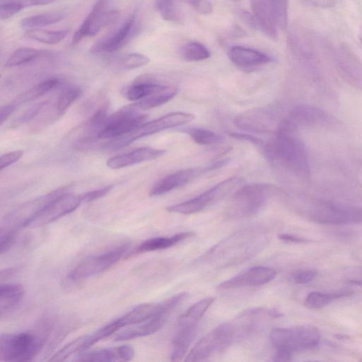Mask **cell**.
<instances>
[{
  "mask_svg": "<svg viewBox=\"0 0 362 362\" xmlns=\"http://www.w3.org/2000/svg\"><path fill=\"white\" fill-rule=\"evenodd\" d=\"M44 345L42 337L33 332L2 334L0 338V359L4 361H33Z\"/></svg>",
  "mask_w": 362,
  "mask_h": 362,
  "instance_id": "obj_3",
  "label": "cell"
},
{
  "mask_svg": "<svg viewBox=\"0 0 362 362\" xmlns=\"http://www.w3.org/2000/svg\"><path fill=\"white\" fill-rule=\"evenodd\" d=\"M24 295V288L20 284L1 285L0 287V316L2 319L11 314L17 308Z\"/></svg>",
  "mask_w": 362,
  "mask_h": 362,
  "instance_id": "obj_25",
  "label": "cell"
},
{
  "mask_svg": "<svg viewBox=\"0 0 362 362\" xmlns=\"http://www.w3.org/2000/svg\"><path fill=\"white\" fill-rule=\"evenodd\" d=\"M57 1L58 0H0V4L15 6L21 12L27 8L47 6Z\"/></svg>",
  "mask_w": 362,
  "mask_h": 362,
  "instance_id": "obj_41",
  "label": "cell"
},
{
  "mask_svg": "<svg viewBox=\"0 0 362 362\" xmlns=\"http://www.w3.org/2000/svg\"><path fill=\"white\" fill-rule=\"evenodd\" d=\"M134 349L127 345L104 348L102 349L84 352L77 354L74 361H129L134 357Z\"/></svg>",
  "mask_w": 362,
  "mask_h": 362,
  "instance_id": "obj_22",
  "label": "cell"
},
{
  "mask_svg": "<svg viewBox=\"0 0 362 362\" xmlns=\"http://www.w3.org/2000/svg\"><path fill=\"white\" fill-rule=\"evenodd\" d=\"M195 119L193 114L175 112L168 113L151 122L145 123L122 137L113 139L106 145L109 150H118L125 148L133 142L148 137V136L160 132L165 129L182 126Z\"/></svg>",
  "mask_w": 362,
  "mask_h": 362,
  "instance_id": "obj_4",
  "label": "cell"
},
{
  "mask_svg": "<svg viewBox=\"0 0 362 362\" xmlns=\"http://www.w3.org/2000/svg\"><path fill=\"white\" fill-rule=\"evenodd\" d=\"M231 136H232V137H233L236 139L248 141V142L251 143L255 145H260L262 144V141L260 140L255 138L254 136L249 134L233 133V134H231Z\"/></svg>",
  "mask_w": 362,
  "mask_h": 362,
  "instance_id": "obj_50",
  "label": "cell"
},
{
  "mask_svg": "<svg viewBox=\"0 0 362 362\" xmlns=\"http://www.w3.org/2000/svg\"><path fill=\"white\" fill-rule=\"evenodd\" d=\"M112 189L113 187H108L82 194L84 203L97 200L107 196L112 190Z\"/></svg>",
  "mask_w": 362,
  "mask_h": 362,
  "instance_id": "obj_47",
  "label": "cell"
},
{
  "mask_svg": "<svg viewBox=\"0 0 362 362\" xmlns=\"http://www.w3.org/2000/svg\"><path fill=\"white\" fill-rule=\"evenodd\" d=\"M274 118L268 111L256 109L245 111L235 120L240 129L253 133H267L274 129Z\"/></svg>",
  "mask_w": 362,
  "mask_h": 362,
  "instance_id": "obj_20",
  "label": "cell"
},
{
  "mask_svg": "<svg viewBox=\"0 0 362 362\" xmlns=\"http://www.w3.org/2000/svg\"><path fill=\"white\" fill-rule=\"evenodd\" d=\"M350 283L352 285H356L362 287V281H350Z\"/></svg>",
  "mask_w": 362,
  "mask_h": 362,
  "instance_id": "obj_54",
  "label": "cell"
},
{
  "mask_svg": "<svg viewBox=\"0 0 362 362\" xmlns=\"http://www.w3.org/2000/svg\"><path fill=\"white\" fill-rule=\"evenodd\" d=\"M198 328V325H178L171 351V361H179L183 359L196 337Z\"/></svg>",
  "mask_w": 362,
  "mask_h": 362,
  "instance_id": "obj_24",
  "label": "cell"
},
{
  "mask_svg": "<svg viewBox=\"0 0 362 362\" xmlns=\"http://www.w3.org/2000/svg\"><path fill=\"white\" fill-rule=\"evenodd\" d=\"M24 155L22 150L13 151L7 153L1 157L0 159V170L3 171L10 165L18 162Z\"/></svg>",
  "mask_w": 362,
  "mask_h": 362,
  "instance_id": "obj_46",
  "label": "cell"
},
{
  "mask_svg": "<svg viewBox=\"0 0 362 362\" xmlns=\"http://www.w3.org/2000/svg\"><path fill=\"white\" fill-rule=\"evenodd\" d=\"M244 182L245 180L240 177L228 178L198 197L169 206L166 210L172 213L185 215L198 213L237 191L244 186Z\"/></svg>",
  "mask_w": 362,
  "mask_h": 362,
  "instance_id": "obj_6",
  "label": "cell"
},
{
  "mask_svg": "<svg viewBox=\"0 0 362 362\" xmlns=\"http://www.w3.org/2000/svg\"><path fill=\"white\" fill-rule=\"evenodd\" d=\"M293 353L284 349H277L274 357V361H290L292 360Z\"/></svg>",
  "mask_w": 362,
  "mask_h": 362,
  "instance_id": "obj_51",
  "label": "cell"
},
{
  "mask_svg": "<svg viewBox=\"0 0 362 362\" xmlns=\"http://www.w3.org/2000/svg\"><path fill=\"white\" fill-rule=\"evenodd\" d=\"M166 151L152 148H141L132 152L113 157L107 160V165L112 169H120L134 164L157 159Z\"/></svg>",
  "mask_w": 362,
  "mask_h": 362,
  "instance_id": "obj_21",
  "label": "cell"
},
{
  "mask_svg": "<svg viewBox=\"0 0 362 362\" xmlns=\"http://www.w3.org/2000/svg\"><path fill=\"white\" fill-rule=\"evenodd\" d=\"M235 331L231 322L224 323L215 328L191 350L186 361H204L214 354L222 353L236 342Z\"/></svg>",
  "mask_w": 362,
  "mask_h": 362,
  "instance_id": "obj_9",
  "label": "cell"
},
{
  "mask_svg": "<svg viewBox=\"0 0 362 362\" xmlns=\"http://www.w3.org/2000/svg\"><path fill=\"white\" fill-rule=\"evenodd\" d=\"M358 38H359L360 42L362 44V25L361 26V27L359 29Z\"/></svg>",
  "mask_w": 362,
  "mask_h": 362,
  "instance_id": "obj_53",
  "label": "cell"
},
{
  "mask_svg": "<svg viewBox=\"0 0 362 362\" xmlns=\"http://www.w3.org/2000/svg\"><path fill=\"white\" fill-rule=\"evenodd\" d=\"M351 294L350 292H338L334 293L313 292L306 297L304 305L310 309H320L335 300L349 296Z\"/></svg>",
  "mask_w": 362,
  "mask_h": 362,
  "instance_id": "obj_36",
  "label": "cell"
},
{
  "mask_svg": "<svg viewBox=\"0 0 362 362\" xmlns=\"http://www.w3.org/2000/svg\"><path fill=\"white\" fill-rule=\"evenodd\" d=\"M180 55L189 62H199L210 58L209 50L200 42H189L180 49Z\"/></svg>",
  "mask_w": 362,
  "mask_h": 362,
  "instance_id": "obj_37",
  "label": "cell"
},
{
  "mask_svg": "<svg viewBox=\"0 0 362 362\" xmlns=\"http://www.w3.org/2000/svg\"><path fill=\"white\" fill-rule=\"evenodd\" d=\"M296 130L282 122L275 132V137L265 147L266 157L295 175L306 178L310 173L308 155Z\"/></svg>",
  "mask_w": 362,
  "mask_h": 362,
  "instance_id": "obj_1",
  "label": "cell"
},
{
  "mask_svg": "<svg viewBox=\"0 0 362 362\" xmlns=\"http://www.w3.org/2000/svg\"><path fill=\"white\" fill-rule=\"evenodd\" d=\"M336 337H338V339H346V338H349V337L345 336H343V335H341V334L337 336Z\"/></svg>",
  "mask_w": 362,
  "mask_h": 362,
  "instance_id": "obj_55",
  "label": "cell"
},
{
  "mask_svg": "<svg viewBox=\"0 0 362 362\" xmlns=\"http://www.w3.org/2000/svg\"><path fill=\"white\" fill-rule=\"evenodd\" d=\"M308 6L317 8H329L333 7L337 0H301Z\"/></svg>",
  "mask_w": 362,
  "mask_h": 362,
  "instance_id": "obj_48",
  "label": "cell"
},
{
  "mask_svg": "<svg viewBox=\"0 0 362 362\" xmlns=\"http://www.w3.org/2000/svg\"><path fill=\"white\" fill-rule=\"evenodd\" d=\"M310 219L322 224L362 223V207L331 201H315L309 210Z\"/></svg>",
  "mask_w": 362,
  "mask_h": 362,
  "instance_id": "obj_11",
  "label": "cell"
},
{
  "mask_svg": "<svg viewBox=\"0 0 362 362\" xmlns=\"http://www.w3.org/2000/svg\"><path fill=\"white\" fill-rule=\"evenodd\" d=\"M111 0H97L92 11L85 18L72 39V45H77L87 37L98 34L102 29L115 23L119 13L109 8Z\"/></svg>",
  "mask_w": 362,
  "mask_h": 362,
  "instance_id": "obj_13",
  "label": "cell"
},
{
  "mask_svg": "<svg viewBox=\"0 0 362 362\" xmlns=\"http://www.w3.org/2000/svg\"><path fill=\"white\" fill-rule=\"evenodd\" d=\"M17 105L15 103L4 106L1 108V113H0V123L3 125L11 115L15 112Z\"/></svg>",
  "mask_w": 362,
  "mask_h": 362,
  "instance_id": "obj_49",
  "label": "cell"
},
{
  "mask_svg": "<svg viewBox=\"0 0 362 362\" xmlns=\"http://www.w3.org/2000/svg\"><path fill=\"white\" fill-rule=\"evenodd\" d=\"M127 249L122 245L85 258L70 270L67 281L77 283L104 273L123 258Z\"/></svg>",
  "mask_w": 362,
  "mask_h": 362,
  "instance_id": "obj_5",
  "label": "cell"
},
{
  "mask_svg": "<svg viewBox=\"0 0 362 362\" xmlns=\"http://www.w3.org/2000/svg\"><path fill=\"white\" fill-rule=\"evenodd\" d=\"M178 89L173 86H164L150 97L135 103L134 105L140 110H149L162 106L173 100L178 94Z\"/></svg>",
  "mask_w": 362,
  "mask_h": 362,
  "instance_id": "obj_30",
  "label": "cell"
},
{
  "mask_svg": "<svg viewBox=\"0 0 362 362\" xmlns=\"http://www.w3.org/2000/svg\"><path fill=\"white\" fill-rule=\"evenodd\" d=\"M229 56L236 66L246 70L256 68L273 61L263 53L242 47L232 48Z\"/></svg>",
  "mask_w": 362,
  "mask_h": 362,
  "instance_id": "obj_23",
  "label": "cell"
},
{
  "mask_svg": "<svg viewBox=\"0 0 362 362\" xmlns=\"http://www.w3.org/2000/svg\"><path fill=\"white\" fill-rule=\"evenodd\" d=\"M214 300L213 297H207L194 304L180 316L178 325H198Z\"/></svg>",
  "mask_w": 362,
  "mask_h": 362,
  "instance_id": "obj_31",
  "label": "cell"
},
{
  "mask_svg": "<svg viewBox=\"0 0 362 362\" xmlns=\"http://www.w3.org/2000/svg\"><path fill=\"white\" fill-rule=\"evenodd\" d=\"M107 63L113 69L127 71L144 67L150 63V60L143 54H129L120 56H113L107 61Z\"/></svg>",
  "mask_w": 362,
  "mask_h": 362,
  "instance_id": "obj_28",
  "label": "cell"
},
{
  "mask_svg": "<svg viewBox=\"0 0 362 362\" xmlns=\"http://www.w3.org/2000/svg\"><path fill=\"white\" fill-rule=\"evenodd\" d=\"M321 336L311 326L275 329L269 334V340L276 349H284L294 353L313 349L319 346Z\"/></svg>",
  "mask_w": 362,
  "mask_h": 362,
  "instance_id": "obj_7",
  "label": "cell"
},
{
  "mask_svg": "<svg viewBox=\"0 0 362 362\" xmlns=\"http://www.w3.org/2000/svg\"><path fill=\"white\" fill-rule=\"evenodd\" d=\"M140 29V21L134 13L113 33L97 41L90 52L95 55L116 52L125 47L139 34Z\"/></svg>",
  "mask_w": 362,
  "mask_h": 362,
  "instance_id": "obj_14",
  "label": "cell"
},
{
  "mask_svg": "<svg viewBox=\"0 0 362 362\" xmlns=\"http://www.w3.org/2000/svg\"><path fill=\"white\" fill-rule=\"evenodd\" d=\"M65 15L63 13H47L28 17L21 22V27L24 29H39L59 23L63 20Z\"/></svg>",
  "mask_w": 362,
  "mask_h": 362,
  "instance_id": "obj_33",
  "label": "cell"
},
{
  "mask_svg": "<svg viewBox=\"0 0 362 362\" xmlns=\"http://www.w3.org/2000/svg\"><path fill=\"white\" fill-rule=\"evenodd\" d=\"M51 55L47 51L32 48H21L16 50L8 59L6 67L15 68L27 65L38 59L49 57Z\"/></svg>",
  "mask_w": 362,
  "mask_h": 362,
  "instance_id": "obj_32",
  "label": "cell"
},
{
  "mask_svg": "<svg viewBox=\"0 0 362 362\" xmlns=\"http://www.w3.org/2000/svg\"><path fill=\"white\" fill-rule=\"evenodd\" d=\"M182 1L200 14L209 15L213 11L212 6L208 0H182Z\"/></svg>",
  "mask_w": 362,
  "mask_h": 362,
  "instance_id": "obj_45",
  "label": "cell"
},
{
  "mask_svg": "<svg viewBox=\"0 0 362 362\" xmlns=\"http://www.w3.org/2000/svg\"><path fill=\"white\" fill-rule=\"evenodd\" d=\"M194 236L191 232L183 233L169 237H156L145 241L135 249V253H145L171 248Z\"/></svg>",
  "mask_w": 362,
  "mask_h": 362,
  "instance_id": "obj_27",
  "label": "cell"
},
{
  "mask_svg": "<svg viewBox=\"0 0 362 362\" xmlns=\"http://www.w3.org/2000/svg\"><path fill=\"white\" fill-rule=\"evenodd\" d=\"M162 303H146L134 306L118 318L110 322V325L117 333L123 328H127L148 321L160 312Z\"/></svg>",
  "mask_w": 362,
  "mask_h": 362,
  "instance_id": "obj_19",
  "label": "cell"
},
{
  "mask_svg": "<svg viewBox=\"0 0 362 362\" xmlns=\"http://www.w3.org/2000/svg\"><path fill=\"white\" fill-rule=\"evenodd\" d=\"M273 15L279 29L285 30L288 24L289 0H262Z\"/></svg>",
  "mask_w": 362,
  "mask_h": 362,
  "instance_id": "obj_35",
  "label": "cell"
},
{
  "mask_svg": "<svg viewBox=\"0 0 362 362\" xmlns=\"http://www.w3.org/2000/svg\"><path fill=\"white\" fill-rule=\"evenodd\" d=\"M283 121L297 131L300 127L330 125L333 123V118L319 108L310 105H297Z\"/></svg>",
  "mask_w": 362,
  "mask_h": 362,
  "instance_id": "obj_16",
  "label": "cell"
},
{
  "mask_svg": "<svg viewBox=\"0 0 362 362\" xmlns=\"http://www.w3.org/2000/svg\"><path fill=\"white\" fill-rule=\"evenodd\" d=\"M278 192L276 187L272 184H253L243 186L232 197L228 207V213L233 218L255 215Z\"/></svg>",
  "mask_w": 362,
  "mask_h": 362,
  "instance_id": "obj_2",
  "label": "cell"
},
{
  "mask_svg": "<svg viewBox=\"0 0 362 362\" xmlns=\"http://www.w3.org/2000/svg\"><path fill=\"white\" fill-rule=\"evenodd\" d=\"M49 103L48 101L42 102L33 106L28 110H26L19 118L17 120L15 123L17 124H24L30 122L34 118L38 115L40 111L43 109V107Z\"/></svg>",
  "mask_w": 362,
  "mask_h": 362,
  "instance_id": "obj_43",
  "label": "cell"
},
{
  "mask_svg": "<svg viewBox=\"0 0 362 362\" xmlns=\"http://www.w3.org/2000/svg\"><path fill=\"white\" fill-rule=\"evenodd\" d=\"M155 7L162 18L166 21L178 22L182 18L175 0H155Z\"/></svg>",
  "mask_w": 362,
  "mask_h": 362,
  "instance_id": "obj_39",
  "label": "cell"
},
{
  "mask_svg": "<svg viewBox=\"0 0 362 362\" xmlns=\"http://www.w3.org/2000/svg\"><path fill=\"white\" fill-rule=\"evenodd\" d=\"M214 164L206 168H191L170 174L157 182L150 192V196H163L191 183L201 174L215 170Z\"/></svg>",
  "mask_w": 362,
  "mask_h": 362,
  "instance_id": "obj_18",
  "label": "cell"
},
{
  "mask_svg": "<svg viewBox=\"0 0 362 362\" xmlns=\"http://www.w3.org/2000/svg\"><path fill=\"white\" fill-rule=\"evenodd\" d=\"M230 1H232V2H239V1H240V0H230Z\"/></svg>",
  "mask_w": 362,
  "mask_h": 362,
  "instance_id": "obj_56",
  "label": "cell"
},
{
  "mask_svg": "<svg viewBox=\"0 0 362 362\" xmlns=\"http://www.w3.org/2000/svg\"><path fill=\"white\" fill-rule=\"evenodd\" d=\"M69 190V187H63L23 203L5 217L2 228L15 231L29 228L45 207L58 197L68 193Z\"/></svg>",
  "mask_w": 362,
  "mask_h": 362,
  "instance_id": "obj_8",
  "label": "cell"
},
{
  "mask_svg": "<svg viewBox=\"0 0 362 362\" xmlns=\"http://www.w3.org/2000/svg\"><path fill=\"white\" fill-rule=\"evenodd\" d=\"M361 361H362V359H361Z\"/></svg>",
  "mask_w": 362,
  "mask_h": 362,
  "instance_id": "obj_57",
  "label": "cell"
},
{
  "mask_svg": "<svg viewBox=\"0 0 362 362\" xmlns=\"http://www.w3.org/2000/svg\"><path fill=\"white\" fill-rule=\"evenodd\" d=\"M279 239L285 242L295 243V244H303L308 242L309 241L304 238L298 237L294 235L288 234L281 235Z\"/></svg>",
  "mask_w": 362,
  "mask_h": 362,
  "instance_id": "obj_52",
  "label": "cell"
},
{
  "mask_svg": "<svg viewBox=\"0 0 362 362\" xmlns=\"http://www.w3.org/2000/svg\"><path fill=\"white\" fill-rule=\"evenodd\" d=\"M188 297V293L182 292L164 301L159 313L148 321L126 328L115 337V341L132 340L157 333L165 325L173 310L182 304Z\"/></svg>",
  "mask_w": 362,
  "mask_h": 362,
  "instance_id": "obj_10",
  "label": "cell"
},
{
  "mask_svg": "<svg viewBox=\"0 0 362 362\" xmlns=\"http://www.w3.org/2000/svg\"><path fill=\"white\" fill-rule=\"evenodd\" d=\"M84 203L82 194L66 193L56 198L45 207L31 223L29 228H40L50 224L73 212Z\"/></svg>",
  "mask_w": 362,
  "mask_h": 362,
  "instance_id": "obj_15",
  "label": "cell"
},
{
  "mask_svg": "<svg viewBox=\"0 0 362 362\" xmlns=\"http://www.w3.org/2000/svg\"><path fill=\"white\" fill-rule=\"evenodd\" d=\"M63 83L58 77L45 79L21 95L14 103L18 106L22 103L31 102L50 93L51 90L59 87Z\"/></svg>",
  "mask_w": 362,
  "mask_h": 362,
  "instance_id": "obj_29",
  "label": "cell"
},
{
  "mask_svg": "<svg viewBox=\"0 0 362 362\" xmlns=\"http://www.w3.org/2000/svg\"><path fill=\"white\" fill-rule=\"evenodd\" d=\"M318 276L317 272L312 269H303L296 272L293 276L295 283L305 285L312 282Z\"/></svg>",
  "mask_w": 362,
  "mask_h": 362,
  "instance_id": "obj_44",
  "label": "cell"
},
{
  "mask_svg": "<svg viewBox=\"0 0 362 362\" xmlns=\"http://www.w3.org/2000/svg\"><path fill=\"white\" fill-rule=\"evenodd\" d=\"M69 33L70 31L68 29L51 31L39 29L26 31L25 36L43 44L56 45L62 42Z\"/></svg>",
  "mask_w": 362,
  "mask_h": 362,
  "instance_id": "obj_34",
  "label": "cell"
},
{
  "mask_svg": "<svg viewBox=\"0 0 362 362\" xmlns=\"http://www.w3.org/2000/svg\"><path fill=\"white\" fill-rule=\"evenodd\" d=\"M134 104L123 107L109 117L97 134L99 139H116L145 123L148 116L141 113Z\"/></svg>",
  "mask_w": 362,
  "mask_h": 362,
  "instance_id": "obj_12",
  "label": "cell"
},
{
  "mask_svg": "<svg viewBox=\"0 0 362 362\" xmlns=\"http://www.w3.org/2000/svg\"><path fill=\"white\" fill-rule=\"evenodd\" d=\"M81 90L79 87L72 86L63 90L56 102V110L60 116L71 107V105L81 96Z\"/></svg>",
  "mask_w": 362,
  "mask_h": 362,
  "instance_id": "obj_40",
  "label": "cell"
},
{
  "mask_svg": "<svg viewBox=\"0 0 362 362\" xmlns=\"http://www.w3.org/2000/svg\"><path fill=\"white\" fill-rule=\"evenodd\" d=\"M198 145H211L220 143L223 138L219 134L205 128L193 127L184 130Z\"/></svg>",
  "mask_w": 362,
  "mask_h": 362,
  "instance_id": "obj_38",
  "label": "cell"
},
{
  "mask_svg": "<svg viewBox=\"0 0 362 362\" xmlns=\"http://www.w3.org/2000/svg\"><path fill=\"white\" fill-rule=\"evenodd\" d=\"M163 86L152 79H141L125 88L123 94L129 101L139 102L155 93Z\"/></svg>",
  "mask_w": 362,
  "mask_h": 362,
  "instance_id": "obj_26",
  "label": "cell"
},
{
  "mask_svg": "<svg viewBox=\"0 0 362 362\" xmlns=\"http://www.w3.org/2000/svg\"><path fill=\"white\" fill-rule=\"evenodd\" d=\"M277 275L275 269L265 266L253 267L244 273L222 283L219 289L228 290L246 287H258L273 281Z\"/></svg>",
  "mask_w": 362,
  "mask_h": 362,
  "instance_id": "obj_17",
  "label": "cell"
},
{
  "mask_svg": "<svg viewBox=\"0 0 362 362\" xmlns=\"http://www.w3.org/2000/svg\"><path fill=\"white\" fill-rule=\"evenodd\" d=\"M17 232L12 230L1 229L0 236V254L3 255L12 247L16 239Z\"/></svg>",
  "mask_w": 362,
  "mask_h": 362,
  "instance_id": "obj_42",
  "label": "cell"
}]
</instances>
